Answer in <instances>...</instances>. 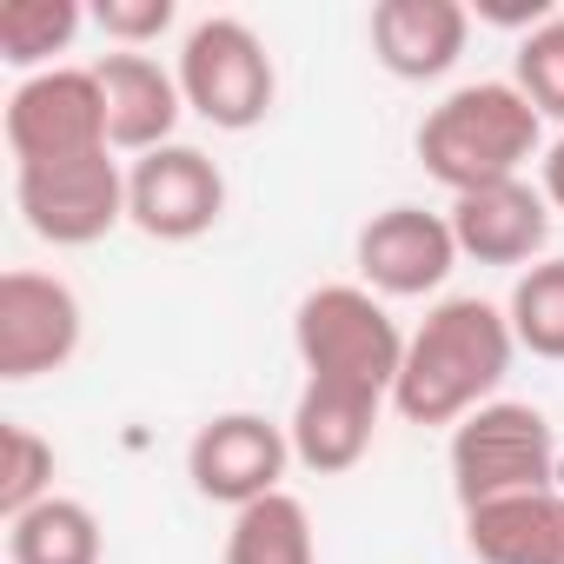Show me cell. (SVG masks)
<instances>
[{"instance_id":"cell-1","label":"cell","mask_w":564,"mask_h":564,"mask_svg":"<svg viewBox=\"0 0 564 564\" xmlns=\"http://www.w3.org/2000/svg\"><path fill=\"white\" fill-rule=\"evenodd\" d=\"M511 319L485 300H438L425 313V326L405 339V366L392 386V405L405 425H458L478 405H491V392L511 372Z\"/></svg>"},{"instance_id":"cell-2","label":"cell","mask_w":564,"mask_h":564,"mask_svg":"<svg viewBox=\"0 0 564 564\" xmlns=\"http://www.w3.org/2000/svg\"><path fill=\"white\" fill-rule=\"evenodd\" d=\"M544 120L538 107L511 87V80H471L452 87L425 120H419V160L425 173L458 199L478 186H505L524 173V160H538Z\"/></svg>"},{"instance_id":"cell-3","label":"cell","mask_w":564,"mask_h":564,"mask_svg":"<svg viewBox=\"0 0 564 564\" xmlns=\"http://www.w3.org/2000/svg\"><path fill=\"white\" fill-rule=\"evenodd\" d=\"M293 352H300L306 379H319V386H352V392L392 399L399 366H405V333L392 326L379 293L313 286L293 313Z\"/></svg>"},{"instance_id":"cell-4","label":"cell","mask_w":564,"mask_h":564,"mask_svg":"<svg viewBox=\"0 0 564 564\" xmlns=\"http://www.w3.org/2000/svg\"><path fill=\"white\" fill-rule=\"evenodd\" d=\"M551 471H557V432L538 405L491 399L452 425V491L465 511L524 498V491H551Z\"/></svg>"},{"instance_id":"cell-5","label":"cell","mask_w":564,"mask_h":564,"mask_svg":"<svg viewBox=\"0 0 564 564\" xmlns=\"http://www.w3.org/2000/svg\"><path fill=\"white\" fill-rule=\"evenodd\" d=\"M173 74H180L186 113H199L219 133H252L272 113V94H279L265 41L239 14H206L199 28H186Z\"/></svg>"},{"instance_id":"cell-6","label":"cell","mask_w":564,"mask_h":564,"mask_svg":"<svg viewBox=\"0 0 564 564\" xmlns=\"http://www.w3.org/2000/svg\"><path fill=\"white\" fill-rule=\"evenodd\" d=\"M8 147L14 166H61L87 153H113L107 140V94L94 67H47L8 94Z\"/></svg>"},{"instance_id":"cell-7","label":"cell","mask_w":564,"mask_h":564,"mask_svg":"<svg viewBox=\"0 0 564 564\" xmlns=\"http://www.w3.org/2000/svg\"><path fill=\"white\" fill-rule=\"evenodd\" d=\"M14 206L34 239L94 246L127 219V173L113 153L61 160V166H14Z\"/></svg>"},{"instance_id":"cell-8","label":"cell","mask_w":564,"mask_h":564,"mask_svg":"<svg viewBox=\"0 0 564 564\" xmlns=\"http://www.w3.org/2000/svg\"><path fill=\"white\" fill-rule=\"evenodd\" d=\"M80 333H87V313L67 279L34 265L0 272V379L8 386L61 372L80 352Z\"/></svg>"},{"instance_id":"cell-9","label":"cell","mask_w":564,"mask_h":564,"mask_svg":"<svg viewBox=\"0 0 564 564\" xmlns=\"http://www.w3.org/2000/svg\"><path fill=\"white\" fill-rule=\"evenodd\" d=\"M286 465H293L286 425H272L259 412H219L186 445L193 491L213 498V505H232V511H246V505H259L272 491H286V485H279V478H286Z\"/></svg>"},{"instance_id":"cell-10","label":"cell","mask_w":564,"mask_h":564,"mask_svg":"<svg viewBox=\"0 0 564 564\" xmlns=\"http://www.w3.org/2000/svg\"><path fill=\"white\" fill-rule=\"evenodd\" d=\"M219 213H226V173H219L199 147L173 140V147L140 153V160L127 166V219H133L147 239L186 246V239L213 232Z\"/></svg>"},{"instance_id":"cell-11","label":"cell","mask_w":564,"mask_h":564,"mask_svg":"<svg viewBox=\"0 0 564 564\" xmlns=\"http://www.w3.org/2000/svg\"><path fill=\"white\" fill-rule=\"evenodd\" d=\"M359 279L366 293L379 300H425L438 293L452 265H458V239H452V219L445 213H425V206H386L359 226Z\"/></svg>"},{"instance_id":"cell-12","label":"cell","mask_w":564,"mask_h":564,"mask_svg":"<svg viewBox=\"0 0 564 564\" xmlns=\"http://www.w3.org/2000/svg\"><path fill=\"white\" fill-rule=\"evenodd\" d=\"M445 219H452L458 259H478V265H538L551 239V199L524 180L458 193Z\"/></svg>"},{"instance_id":"cell-13","label":"cell","mask_w":564,"mask_h":564,"mask_svg":"<svg viewBox=\"0 0 564 564\" xmlns=\"http://www.w3.org/2000/svg\"><path fill=\"white\" fill-rule=\"evenodd\" d=\"M471 14L458 0H379L372 8V61L392 80H445L465 61Z\"/></svg>"},{"instance_id":"cell-14","label":"cell","mask_w":564,"mask_h":564,"mask_svg":"<svg viewBox=\"0 0 564 564\" xmlns=\"http://www.w3.org/2000/svg\"><path fill=\"white\" fill-rule=\"evenodd\" d=\"M94 80L107 94V140L113 153H160L173 147V127L186 113V94H180V74H166L153 54H107L94 61Z\"/></svg>"},{"instance_id":"cell-15","label":"cell","mask_w":564,"mask_h":564,"mask_svg":"<svg viewBox=\"0 0 564 564\" xmlns=\"http://www.w3.org/2000/svg\"><path fill=\"white\" fill-rule=\"evenodd\" d=\"M379 405H386V399H372V392H352V386H319V379H306V392H300V405H293V425H286V438H293V458H300L306 471H319V478H339V471H352V465L372 452Z\"/></svg>"},{"instance_id":"cell-16","label":"cell","mask_w":564,"mask_h":564,"mask_svg":"<svg viewBox=\"0 0 564 564\" xmlns=\"http://www.w3.org/2000/svg\"><path fill=\"white\" fill-rule=\"evenodd\" d=\"M465 544L478 564H564V491H524L465 511Z\"/></svg>"},{"instance_id":"cell-17","label":"cell","mask_w":564,"mask_h":564,"mask_svg":"<svg viewBox=\"0 0 564 564\" xmlns=\"http://www.w3.org/2000/svg\"><path fill=\"white\" fill-rule=\"evenodd\" d=\"M100 518L80 498H41L34 511L8 518V557L14 564H100Z\"/></svg>"},{"instance_id":"cell-18","label":"cell","mask_w":564,"mask_h":564,"mask_svg":"<svg viewBox=\"0 0 564 564\" xmlns=\"http://www.w3.org/2000/svg\"><path fill=\"white\" fill-rule=\"evenodd\" d=\"M226 564H319L313 544V518L293 491H272L246 511H232L226 531Z\"/></svg>"},{"instance_id":"cell-19","label":"cell","mask_w":564,"mask_h":564,"mask_svg":"<svg viewBox=\"0 0 564 564\" xmlns=\"http://www.w3.org/2000/svg\"><path fill=\"white\" fill-rule=\"evenodd\" d=\"M80 21L87 14L74 0H0V61L34 80V74H47L54 54H67Z\"/></svg>"},{"instance_id":"cell-20","label":"cell","mask_w":564,"mask_h":564,"mask_svg":"<svg viewBox=\"0 0 564 564\" xmlns=\"http://www.w3.org/2000/svg\"><path fill=\"white\" fill-rule=\"evenodd\" d=\"M505 319H511V339L531 359L564 366V259H538V265L518 272Z\"/></svg>"},{"instance_id":"cell-21","label":"cell","mask_w":564,"mask_h":564,"mask_svg":"<svg viewBox=\"0 0 564 564\" xmlns=\"http://www.w3.org/2000/svg\"><path fill=\"white\" fill-rule=\"evenodd\" d=\"M41 498H54V445L34 425L8 419V425H0V511L21 518Z\"/></svg>"},{"instance_id":"cell-22","label":"cell","mask_w":564,"mask_h":564,"mask_svg":"<svg viewBox=\"0 0 564 564\" xmlns=\"http://www.w3.org/2000/svg\"><path fill=\"white\" fill-rule=\"evenodd\" d=\"M511 87L538 107V120H564V14L531 28L511 61Z\"/></svg>"},{"instance_id":"cell-23","label":"cell","mask_w":564,"mask_h":564,"mask_svg":"<svg viewBox=\"0 0 564 564\" xmlns=\"http://www.w3.org/2000/svg\"><path fill=\"white\" fill-rule=\"evenodd\" d=\"M173 14H180L173 0H100V8H94L100 34L120 41V54H140L147 41H160L173 28Z\"/></svg>"},{"instance_id":"cell-24","label":"cell","mask_w":564,"mask_h":564,"mask_svg":"<svg viewBox=\"0 0 564 564\" xmlns=\"http://www.w3.org/2000/svg\"><path fill=\"white\" fill-rule=\"evenodd\" d=\"M538 193L564 213V133H557V147L544 153V166H538Z\"/></svg>"}]
</instances>
